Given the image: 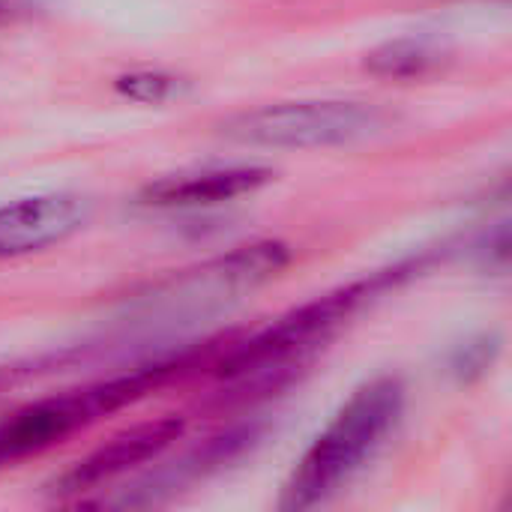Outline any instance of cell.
<instances>
[{
  "instance_id": "cell-4",
  "label": "cell",
  "mask_w": 512,
  "mask_h": 512,
  "mask_svg": "<svg viewBox=\"0 0 512 512\" xmlns=\"http://www.w3.org/2000/svg\"><path fill=\"white\" fill-rule=\"evenodd\" d=\"M378 282H363L351 285L345 291L318 297L291 315L279 318L249 342L237 345L228 360L219 366L225 378H249V375H264V372H279V366L300 360L306 351L318 348L375 288Z\"/></svg>"
},
{
  "instance_id": "cell-3",
  "label": "cell",
  "mask_w": 512,
  "mask_h": 512,
  "mask_svg": "<svg viewBox=\"0 0 512 512\" xmlns=\"http://www.w3.org/2000/svg\"><path fill=\"white\" fill-rule=\"evenodd\" d=\"M387 114L366 102H276L243 111L222 123V135L255 147H333L351 144L384 129Z\"/></svg>"
},
{
  "instance_id": "cell-1",
  "label": "cell",
  "mask_w": 512,
  "mask_h": 512,
  "mask_svg": "<svg viewBox=\"0 0 512 512\" xmlns=\"http://www.w3.org/2000/svg\"><path fill=\"white\" fill-rule=\"evenodd\" d=\"M402 408L405 387L396 378H378L360 387L300 459L285 483L279 507L309 510L345 489L393 432Z\"/></svg>"
},
{
  "instance_id": "cell-5",
  "label": "cell",
  "mask_w": 512,
  "mask_h": 512,
  "mask_svg": "<svg viewBox=\"0 0 512 512\" xmlns=\"http://www.w3.org/2000/svg\"><path fill=\"white\" fill-rule=\"evenodd\" d=\"M183 429L186 426L180 417H162V420L126 429L123 435L111 438L108 444H102L99 450H93L90 456L75 462L66 474H60L54 483V495H60V498L84 495V492H93V489L135 471L138 465L162 456L183 435Z\"/></svg>"
},
{
  "instance_id": "cell-2",
  "label": "cell",
  "mask_w": 512,
  "mask_h": 512,
  "mask_svg": "<svg viewBox=\"0 0 512 512\" xmlns=\"http://www.w3.org/2000/svg\"><path fill=\"white\" fill-rule=\"evenodd\" d=\"M162 375L165 369L138 372L24 405L6 423H0V465L42 453L75 435L78 429L132 405L135 399L150 393L162 381Z\"/></svg>"
},
{
  "instance_id": "cell-6",
  "label": "cell",
  "mask_w": 512,
  "mask_h": 512,
  "mask_svg": "<svg viewBox=\"0 0 512 512\" xmlns=\"http://www.w3.org/2000/svg\"><path fill=\"white\" fill-rule=\"evenodd\" d=\"M87 219L75 195H33L0 207V258H21L69 240Z\"/></svg>"
},
{
  "instance_id": "cell-7",
  "label": "cell",
  "mask_w": 512,
  "mask_h": 512,
  "mask_svg": "<svg viewBox=\"0 0 512 512\" xmlns=\"http://www.w3.org/2000/svg\"><path fill=\"white\" fill-rule=\"evenodd\" d=\"M276 174L261 165H231V168H207L195 174H171L144 189V204L153 207H207L234 201L258 192Z\"/></svg>"
},
{
  "instance_id": "cell-9",
  "label": "cell",
  "mask_w": 512,
  "mask_h": 512,
  "mask_svg": "<svg viewBox=\"0 0 512 512\" xmlns=\"http://www.w3.org/2000/svg\"><path fill=\"white\" fill-rule=\"evenodd\" d=\"M117 90L135 102H168L180 93V78L165 72H132L117 81Z\"/></svg>"
},
{
  "instance_id": "cell-10",
  "label": "cell",
  "mask_w": 512,
  "mask_h": 512,
  "mask_svg": "<svg viewBox=\"0 0 512 512\" xmlns=\"http://www.w3.org/2000/svg\"><path fill=\"white\" fill-rule=\"evenodd\" d=\"M27 0H0V15H6V12H12V9H21Z\"/></svg>"
},
{
  "instance_id": "cell-8",
  "label": "cell",
  "mask_w": 512,
  "mask_h": 512,
  "mask_svg": "<svg viewBox=\"0 0 512 512\" xmlns=\"http://www.w3.org/2000/svg\"><path fill=\"white\" fill-rule=\"evenodd\" d=\"M444 60V51L429 39H393L366 57V69L381 78H420Z\"/></svg>"
}]
</instances>
